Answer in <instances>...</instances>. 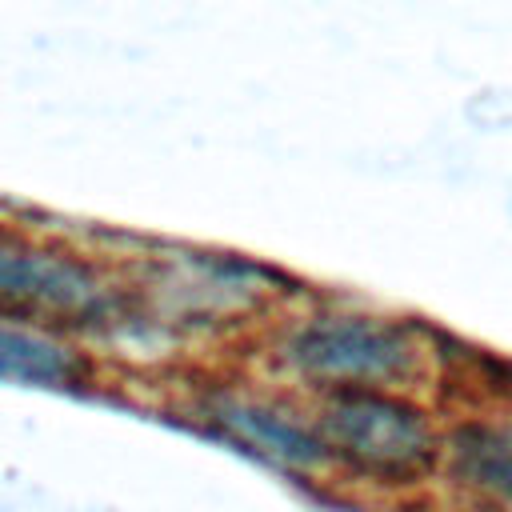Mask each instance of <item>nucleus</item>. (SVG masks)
Here are the masks:
<instances>
[{"instance_id":"f257e3e1","label":"nucleus","mask_w":512,"mask_h":512,"mask_svg":"<svg viewBox=\"0 0 512 512\" xmlns=\"http://www.w3.org/2000/svg\"><path fill=\"white\" fill-rule=\"evenodd\" d=\"M260 360L288 392L308 396L344 388L424 392L444 368L440 340L424 324L356 304H320L280 320Z\"/></svg>"},{"instance_id":"f03ea898","label":"nucleus","mask_w":512,"mask_h":512,"mask_svg":"<svg viewBox=\"0 0 512 512\" xmlns=\"http://www.w3.org/2000/svg\"><path fill=\"white\" fill-rule=\"evenodd\" d=\"M332 480L408 496L440 476L444 416L412 388H344L308 396Z\"/></svg>"},{"instance_id":"7ed1b4c3","label":"nucleus","mask_w":512,"mask_h":512,"mask_svg":"<svg viewBox=\"0 0 512 512\" xmlns=\"http://www.w3.org/2000/svg\"><path fill=\"white\" fill-rule=\"evenodd\" d=\"M0 312L64 332H112L132 320V300L92 260L0 232Z\"/></svg>"},{"instance_id":"20e7f679","label":"nucleus","mask_w":512,"mask_h":512,"mask_svg":"<svg viewBox=\"0 0 512 512\" xmlns=\"http://www.w3.org/2000/svg\"><path fill=\"white\" fill-rule=\"evenodd\" d=\"M196 412L204 424H212L220 436L236 440L252 456L296 476L332 480L312 404H296L288 388L276 392L264 384H208L196 400Z\"/></svg>"},{"instance_id":"39448f33","label":"nucleus","mask_w":512,"mask_h":512,"mask_svg":"<svg viewBox=\"0 0 512 512\" xmlns=\"http://www.w3.org/2000/svg\"><path fill=\"white\" fill-rule=\"evenodd\" d=\"M480 512H512V408H472L444 416L440 476Z\"/></svg>"},{"instance_id":"423d86ee","label":"nucleus","mask_w":512,"mask_h":512,"mask_svg":"<svg viewBox=\"0 0 512 512\" xmlns=\"http://www.w3.org/2000/svg\"><path fill=\"white\" fill-rule=\"evenodd\" d=\"M0 380L76 392L96 380V360L84 344H76L72 332L16 312H0Z\"/></svg>"}]
</instances>
